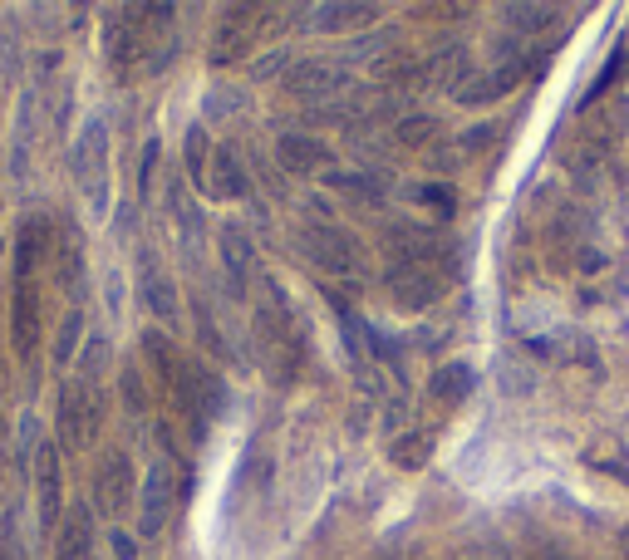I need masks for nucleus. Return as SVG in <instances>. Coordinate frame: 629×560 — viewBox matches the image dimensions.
Returning <instances> with one entry per match:
<instances>
[{
  "label": "nucleus",
  "instance_id": "obj_1",
  "mask_svg": "<svg viewBox=\"0 0 629 560\" xmlns=\"http://www.w3.org/2000/svg\"><path fill=\"white\" fill-rule=\"evenodd\" d=\"M55 261V226L25 217L15 231V285H10V339L20 359H35L45 335V271Z\"/></svg>",
  "mask_w": 629,
  "mask_h": 560
},
{
  "label": "nucleus",
  "instance_id": "obj_2",
  "mask_svg": "<svg viewBox=\"0 0 629 560\" xmlns=\"http://www.w3.org/2000/svg\"><path fill=\"white\" fill-rule=\"evenodd\" d=\"M99 428H104V393H99L94 374L79 369L64 384V393H59V438H64L69 452H84V448H94Z\"/></svg>",
  "mask_w": 629,
  "mask_h": 560
},
{
  "label": "nucleus",
  "instance_id": "obj_3",
  "mask_svg": "<svg viewBox=\"0 0 629 560\" xmlns=\"http://www.w3.org/2000/svg\"><path fill=\"white\" fill-rule=\"evenodd\" d=\"M104 158H109V133H104V123H89L84 138H79V148H74V172H79V187L89 192L94 207H104V197H109V168H104Z\"/></svg>",
  "mask_w": 629,
  "mask_h": 560
},
{
  "label": "nucleus",
  "instance_id": "obj_4",
  "mask_svg": "<svg viewBox=\"0 0 629 560\" xmlns=\"http://www.w3.org/2000/svg\"><path fill=\"white\" fill-rule=\"evenodd\" d=\"M344 84H349V74L335 59H295L286 69V89L295 99H305V104H325L330 94H340Z\"/></svg>",
  "mask_w": 629,
  "mask_h": 560
},
{
  "label": "nucleus",
  "instance_id": "obj_5",
  "mask_svg": "<svg viewBox=\"0 0 629 560\" xmlns=\"http://www.w3.org/2000/svg\"><path fill=\"white\" fill-rule=\"evenodd\" d=\"M300 246H305L310 266H320L325 276H344V271H354V261H359L354 241L344 236L340 226H310V231L300 236Z\"/></svg>",
  "mask_w": 629,
  "mask_h": 560
},
{
  "label": "nucleus",
  "instance_id": "obj_6",
  "mask_svg": "<svg viewBox=\"0 0 629 560\" xmlns=\"http://www.w3.org/2000/svg\"><path fill=\"white\" fill-rule=\"evenodd\" d=\"M172 497H177V482H172V467L158 462L138 492V531L143 536H158L168 526V511H172Z\"/></svg>",
  "mask_w": 629,
  "mask_h": 560
},
{
  "label": "nucleus",
  "instance_id": "obj_7",
  "mask_svg": "<svg viewBox=\"0 0 629 560\" xmlns=\"http://www.w3.org/2000/svg\"><path fill=\"white\" fill-rule=\"evenodd\" d=\"M94 502H99L104 516H118L123 506L133 502V462H128V452H109L99 462V472H94Z\"/></svg>",
  "mask_w": 629,
  "mask_h": 560
},
{
  "label": "nucleus",
  "instance_id": "obj_8",
  "mask_svg": "<svg viewBox=\"0 0 629 560\" xmlns=\"http://www.w3.org/2000/svg\"><path fill=\"white\" fill-rule=\"evenodd\" d=\"M276 163L286 172H295V177H310L315 168L330 163V148L320 138H310V133H281L276 138Z\"/></svg>",
  "mask_w": 629,
  "mask_h": 560
},
{
  "label": "nucleus",
  "instance_id": "obj_9",
  "mask_svg": "<svg viewBox=\"0 0 629 560\" xmlns=\"http://www.w3.org/2000/svg\"><path fill=\"white\" fill-rule=\"evenodd\" d=\"M55 560H94V511L89 506H69L55 536Z\"/></svg>",
  "mask_w": 629,
  "mask_h": 560
},
{
  "label": "nucleus",
  "instance_id": "obj_10",
  "mask_svg": "<svg viewBox=\"0 0 629 560\" xmlns=\"http://www.w3.org/2000/svg\"><path fill=\"white\" fill-rule=\"evenodd\" d=\"M261 10H251V5H241V10H227V20L217 25V40H212V64H231V59L246 55V45H251V20H256Z\"/></svg>",
  "mask_w": 629,
  "mask_h": 560
},
{
  "label": "nucleus",
  "instance_id": "obj_11",
  "mask_svg": "<svg viewBox=\"0 0 629 560\" xmlns=\"http://www.w3.org/2000/svg\"><path fill=\"white\" fill-rule=\"evenodd\" d=\"M35 497H40V521H59V497H64V472H59V448L35 452Z\"/></svg>",
  "mask_w": 629,
  "mask_h": 560
},
{
  "label": "nucleus",
  "instance_id": "obj_12",
  "mask_svg": "<svg viewBox=\"0 0 629 560\" xmlns=\"http://www.w3.org/2000/svg\"><path fill=\"white\" fill-rule=\"evenodd\" d=\"M389 295L399 300L403 310H423L438 295V280L428 276V271H418V266H394L389 271Z\"/></svg>",
  "mask_w": 629,
  "mask_h": 560
},
{
  "label": "nucleus",
  "instance_id": "obj_13",
  "mask_svg": "<svg viewBox=\"0 0 629 560\" xmlns=\"http://www.w3.org/2000/svg\"><path fill=\"white\" fill-rule=\"evenodd\" d=\"M472 384H477L472 364H462V359H453V364L433 369V379H428V398H433V403H443V408H458L462 398L472 393Z\"/></svg>",
  "mask_w": 629,
  "mask_h": 560
},
{
  "label": "nucleus",
  "instance_id": "obj_14",
  "mask_svg": "<svg viewBox=\"0 0 629 560\" xmlns=\"http://www.w3.org/2000/svg\"><path fill=\"white\" fill-rule=\"evenodd\" d=\"M207 192H212V197H222V202L246 197V172H241V163H236V153H231V148H217L212 172H207Z\"/></svg>",
  "mask_w": 629,
  "mask_h": 560
},
{
  "label": "nucleus",
  "instance_id": "obj_15",
  "mask_svg": "<svg viewBox=\"0 0 629 560\" xmlns=\"http://www.w3.org/2000/svg\"><path fill=\"white\" fill-rule=\"evenodd\" d=\"M222 261H227V285L231 295H246V271H251V241L236 231V226H227L222 231Z\"/></svg>",
  "mask_w": 629,
  "mask_h": 560
},
{
  "label": "nucleus",
  "instance_id": "obj_16",
  "mask_svg": "<svg viewBox=\"0 0 629 560\" xmlns=\"http://www.w3.org/2000/svg\"><path fill=\"white\" fill-rule=\"evenodd\" d=\"M143 300H148V310L163 315V320L177 315V290H172V280L163 276L153 261H143Z\"/></svg>",
  "mask_w": 629,
  "mask_h": 560
},
{
  "label": "nucleus",
  "instance_id": "obj_17",
  "mask_svg": "<svg viewBox=\"0 0 629 560\" xmlns=\"http://www.w3.org/2000/svg\"><path fill=\"white\" fill-rule=\"evenodd\" d=\"M374 15H379V5H315L310 30H344L349 20L359 25V20H374Z\"/></svg>",
  "mask_w": 629,
  "mask_h": 560
},
{
  "label": "nucleus",
  "instance_id": "obj_18",
  "mask_svg": "<svg viewBox=\"0 0 629 560\" xmlns=\"http://www.w3.org/2000/svg\"><path fill=\"white\" fill-rule=\"evenodd\" d=\"M389 457H394L399 467H423V462L433 457V438H428V433H403V438H394Z\"/></svg>",
  "mask_w": 629,
  "mask_h": 560
},
{
  "label": "nucleus",
  "instance_id": "obj_19",
  "mask_svg": "<svg viewBox=\"0 0 629 560\" xmlns=\"http://www.w3.org/2000/svg\"><path fill=\"white\" fill-rule=\"evenodd\" d=\"M497 94H502L497 74H472V79H462V84H458V99H462V104H492Z\"/></svg>",
  "mask_w": 629,
  "mask_h": 560
},
{
  "label": "nucleus",
  "instance_id": "obj_20",
  "mask_svg": "<svg viewBox=\"0 0 629 560\" xmlns=\"http://www.w3.org/2000/svg\"><path fill=\"white\" fill-rule=\"evenodd\" d=\"M187 172H192L197 182H207V133H202V128L187 133Z\"/></svg>",
  "mask_w": 629,
  "mask_h": 560
},
{
  "label": "nucleus",
  "instance_id": "obj_21",
  "mask_svg": "<svg viewBox=\"0 0 629 560\" xmlns=\"http://www.w3.org/2000/svg\"><path fill=\"white\" fill-rule=\"evenodd\" d=\"M507 20H516L521 30H541L546 20H556L546 5H507Z\"/></svg>",
  "mask_w": 629,
  "mask_h": 560
},
{
  "label": "nucleus",
  "instance_id": "obj_22",
  "mask_svg": "<svg viewBox=\"0 0 629 560\" xmlns=\"http://www.w3.org/2000/svg\"><path fill=\"white\" fill-rule=\"evenodd\" d=\"M433 133H438V123H433V118H403L399 128H394V138H399V143H428Z\"/></svg>",
  "mask_w": 629,
  "mask_h": 560
},
{
  "label": "nucleus",
  "instance_id": "obj_23",
  "mask_svg": "<svg viewBox=\"0 0 629 560\" xmlns=\"http://www.w3.org/2000/svg\"><path fill=\"white\" fill-rule=\"evenodd\" d=\"M123 398H128V408H133V413H143V408H148V389H143L138 364H128V369H123Z\"/></svg>",
  "mask_w": 629,
  "mask_h": 560
},
{
  "label": "nucleus",
  "instance_id": "obj_24",
  "mask_svg": "<svg viewBox=\"0 0 629 560\" xmlns=\"http://www.w3.org/2000/svg\"><path fill=\"white\" fill-rule=\"evenodd\" d=\"M487 138H492V123H482V128H472V133H467L462 143H467V153H472V148H487Z\"/></svg>",
  "mask_w": 629,
  "mask_h": 560
},
{
  "label": "nucleus",
  "instance_id": "obj_25",
  "mask_svg": "<svg viewBox=\"0 0 629 560\" xmlns=\"http://www.w3.org/2000/svg\"><path fill=\"white\" fill-rule=\"evenodd\" d=\"M0 560H15L10 556V521H0Z\"/></svg>",
  "mask_w": 629,
  "mask_h": 560
}]
</instances>
